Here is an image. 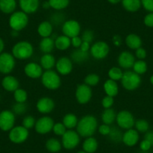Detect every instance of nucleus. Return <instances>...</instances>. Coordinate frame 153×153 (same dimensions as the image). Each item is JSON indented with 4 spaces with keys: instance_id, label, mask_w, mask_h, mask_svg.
<instances>
[{
    "instance_id": "a211bd4d",
    "label": "nucleus",
    "mask_w": 153,
    "mask_h": 153,
    "mask_svg": "<svg viewBox=\"0 0 153 153\" xmlns=\"http://www.w3.org/2000/svg\"><path fill=\"white\" fill-rule=\"evenodd\" d=\"M139 139V132L136 129L131 128L128 130H126V131L123 133L122 142L127 146L132 147L134 146L137 143Z\"/></svg>"
},
{
    "instance_id": "79ce46f5",
    "label": "nucleus",
    "mask_w": 153,
    "mask_h": 153,
    "mask_svg": "<svg viewBox=\"0 0 153 153\" xmlns=\"http://www.w3.org/2000/svg\"><path fill=\"white\" fill-rule=\"evenodd\" d=\"M26 110H27V105L26 104V103L16 102V104L13 105L12 112L15 115L20 116V115L24 114L26 112Z\"/></svg>"
},
{
    "instance_id": "bb28decb",
    "label": "nucleus",
    "mask_w": 153,
    "mask_h": 153,
    "mask_svg": "<svg viewBox=\"0 0 153 153\" xmlns=\"http://www.w3.org/2000/svg\"><path fill=\"white\" fill-rule=\"evenodd\" d=\"M98 147V143L93 137H86L83 143V150L86 153H95Z\"/></svg>"
},
{
    "instance_id": "de8ad7c7",
    "label": "nucleus",
    "mask_w": 153,
    "mask_h": 153,
    "mask_svg": "<svg viewBox=\"0 0 153 153\" xmlns=\"http://www.w3.org/2000/svg\"><path fill=\"white\" fill-rule=\"evenodd\" d=\"M113 103H114L113 97L109 96V95H106V96L102 99V101H101V104H102L103 107H104V109L111 108Z\"/></svg>"
},
{
    "instance_id": "e433bc0d",
    "label": "nucleus",
    "mask_w": 153,
    "mask_h": 153,
    "mask_svg": "<svg viewBox=\"0 0 153 153\" xmlns=\"http://www.w3.org/2000/svg\"><path fill=\"white\" fill-rule=\"evenodd\" d=\"M132 68H133L134 71L137 74H143L147 71V64L143 60L138 59L137 61H135Z\"/></svg>"
},
{
    "instance_id": "dca6fc26",
    "label": "nucleus",
    "mask_w": 153,
    "mask_h": 153,
    "mask_svg": "<svg viewBox=\"0 0 153 153\" xmlns=\"http://www.w3.org/2000/svg\"><path fill=\"white\" fill-rule=\"evenodd\" d=\"M55 103L52 98L49 97H43L38 100L36 104V108L39 113L42 114H48L53 110Z\"/></svg>"
},
{
    "instance_id": "f03ea898",
    "label": "nucleus",
    "mask_w": 153,
    "mask_h": 153,
    "mask_svg": "<svg viewBox=\"0 0 153 153\" xmlns=\"http://www.w3.org/2000/svg\"><path fill=\"white\" fill-rule=\"evenodd\" d=\"M34 53L32 44L26 41L17 42L12 48V55L17 59L26 60L30 58Z\"/></svg>"
},
{
    "instance_id": "5701e85b",
    "label": "nucleus",
    "mask_w": 153,
    "mask_h": 153,
    "mask_svg": "<svg viewBox=\"0 0 153 153\" xmlns=\"http://www.w3.org/2000/svg\"><path fill=\"white\" fill-rule=\"evenodd\" d=\"M55 48V40L51 37L43 38L39 43V49L45 53H51Z\"/></svg>"
},
{
    "instance_id": "49530a36",
    "label": "nucleus",
    "mask_w": 153,
    "mask_h": 153,
    "mask_svg": "<svg viewBox=\"0 0 153 153\" xmlns=\"http://www.w3.org/2000/svg\"><path fill=\"white\" fill-rule=\"evenodd\" d=\"M94 38H95L94 32L92 30H89V29L85 30L81 35V38L83 42H89V44L93 42Z\"/></svg>"
},
{
    "instance_id": "393cba45",
    "label": "nucleus",
    "mask_w": 153,
    "mask_h": 153,
    "mask_svg": "<svg viewBox=\"0 0 153 153\" xmlns=\"http://www.w3.org/2000/svg\"><path fill=\"white\" fill-rule=\"evenodd\" d=\"M126 44L128 48L136 51L138 48H141V45H142V40H141V38H140L137 35L134 33H131L129 34L128 35H127V37H126Z\"/></svg>"
},
{
    "instance_id": "a19ab883",
    "label": "nucleus",
    "mask_w": 153,
    "mask_h": 153,
    "mask_svg": "<svg viewBox=\"0 0 153 153\" xmlns=\"http://www.w3.org/2000/svg\"><path fill=\"white\" fill-rule=\"evenodd\" d=\"M134 126L136 130L140 133H146L148 131L149 128V123L145 120H138L135 121Z\"/></svg>"
},
{
    "instance_id": "9b49d317",
    "label": "nucleus",
    "mask_w": 153,
    "mask_h": 153,
    "mask_svg": "<svg viewBox=\"0 0 153 153\" xmlns=\"http://www.w3.org/2000/svg\"><path fill=\"white\" fill-rule=\"evenodd\" d=\"M15 114L11 110H5L0 112V129L3 131H9L14 127Z\"/></svg>"
},
{
    "instance_id": "f8f14e48",
    "label": "nucleus",
    "mask_w": 153,
    "mask_h": 153,
    "mask_svg": "<svg viewBox=\"0 0 153 153\" xmlns=\"http://www.w3.org/2000/svg\"><path fill=\"white\" fill-rule=\"evenodd\" d=\"M54 124L55 123L51 117L45 116L37 120L35 125V129L37 133L40 134H46L53 131Z\"/></svg>"
},
{
    "instance_id": "c85d7f7f",
    "label": "nucleus",
    "mask_w": 153,
    "mask_h": 153,
    "mask_svg": "<svg viewBox=\"0 0 153 153\" xmlns=\"http://www.w3.org/2000/svg\"><path fill=\"white\" fill-rule=\"evenodd\" d=\"M17 7L16 0H0V11L4 14H12Z\"/></svg>"
},
{
    "instance_id": "ea45409f",
    "label": "nucleus",
    "mask_w": 153,
    "mask_h": 153,
    "mask_svg": "<svg viewBox=\"0 0 153 153\" xmlns=\"http://www.w3.org/2000/svg\"><path fill=\"white\" fill-rule=\"evenodd\" d=\"M100 81V76L96 74H89L85 77L84 83L91 86H95L98 84Z\"/></svg>"
},
{
    "instance_id": "6ab92c4d",
    "label": "nucleus",
    "mask_w": 153,
    "mask_h": 153,
    "mask_svg": "<svg viewBox=\"0 0 153 153\" xmlns=\"http://www.w3.org/2000/svg\"><path fill=\"white\" fill-rule=\"evenodd\" d=\"M135 62V57L129 51H123L118 56V63L123 68L129 69L133 67Z\"/></svg>"
},
{
    "instance_id": "2f4dec72",
    "label": "nucleus",
    "mask_w": 153,
    "mask_h": 153,
    "mask_svg": "<svg viewBox=\"0 0 153 153\" xmlns=\"http://www.w3.org/2000/svg\"><path fill=\"white\" fill-rule=\"evenodd\" d=\"M117 119V113L112 108L105 109L101 114V120L104 124L112 125Z\"/></svg>"
},
{
    "instance_id": "412c9836",
    "label": "nucleus",
    "mask_w": 153,
    "mask_h": 153,
    "mask_svg": "<svg viewBox=\"0 0 153 153\" xmlns=\"http://www.w3.org/2000/svg\"><path fill=\"white\" fill-rule=\"evenodd\" d=\"M2 86L5 90L8 92H14L17 89H19L20 83H19L18 80L14 76L7 75L2 79Z\"/></svg>"
},
{
    "instance_id": "37998d69",
    "label": "nucleus",
    "mask_w": 153,
    "mask_h": 153,
    "mask_svg": "<svg viewBox=\"0 0 153 153\" xmlns=\"http://www.w3.org/2000/svg\"><path fill=\"white\" fill-rule=\"evenodd\" d=\"M65 17L62 13H55L53 14L51 17V23L52 25L59 26V25L63 24L65 22Z\"/></svg>"
},
{
    "instance_id": "4d7b16f0",
    "label": "nucleus",
    "mask_w": 153,
    "mask_h": 153,
    "mask_svg": "<svg viewBox=\"0 0 153 153\" xmlns=\"http://www.w3.org/2000/svg\"><path fill=\"white\" fill-rule=\"evenodd\" d=\"M90 44L89 42H83L81 46H80V49L82 50L83 51H85V52H89V51L90 50Z\"/></svg>"
},
{
    "instance_id": "4be33fe9",
    "label": "nucleus",
    "mask_w": 153,
    "mask_h": 153,
    "mask_svg": "<svg viewBox=\"0 0 153 153\" xmlns=\"http://www.w3.org/2000/svg\"><path fill=\"white\" fill-rule=\"evenodd\" d=\"M71 60L75 63H80L85 62L89 59V53L85 52L80 50V48H76V50L72 51L70 56Z\"/></svg>"
},
{
    "instance_id": "052dcab7",
    "label": "nucleus",
    "mask_w": 153,
    "mask_h": 153,
    "mask_svg": "<svg viewBox=\"0 0 153 153\" xmlns=\"http://www.w3.org/2000/svg\"><path fill=\"white\" fill-rule=\"evenodd\" d=\"M107 1L111 4H117L120 2H121L122 0H107Z\"/></svg>"
},
{
    "instance_id": "72a5a7b5",
    "label": "nucleus",
    "mask_w": 153,
    "mask_h": 153,
    "mask_svg": "<svg viewBox=\"0 0 153 153\" xmlns=\"http://www.w3.org/2000/svg\"><path fill=\"white\" fill-rule=\"evenodd\" d=\"M62 123L67 129H73L76 127V125L78 123V119L76 115L73 113H68L63 117Z\"/></svg>"
},
{
    "instance_id": "9d476101",
    "label": "nucleus",
    "mask_w": 153,
    "mask_h": 153,
    "mask_svg": "<svg viewBox=\"0 0 153 153\" xmlns=\"http://www.w3.org/2000/svg\"><path fill=\"white\" fill-rule=\"evenodd\" d=\"M15 59L12 53L2 52L0 53V73L8 74L15 67Z\"/></svg>"
},
{
    "instance_id": "b1692460",
    "label": "nucleus",
    "mask_w": 153,
    "mask_h": 153,
    "mask_svg": "<svg viewBox=\"0 0 153 153\" xmlns=\"http://www.w3.org/2000/svg\"><path fill=\"white\" fill-rule=\"evenodd\" d=\"M104 90L107 95L113 97V98L117 96L119 92V86L117 81H114L110 79L106 80L104 83Z\"/></svg>"
},
{
    "instance_id": "f704fd0d",
    "label": "nucleus",
    "mask_w": 153,
    "mask_h": 153,
    "mask_svg": "<svg viewBox=\"0 0 153 153\" xmlns=\"http://www.w3.org/2000/svg\"><path fill=\"white\" fill-rule=\"evenodd\" d=\"M123 134L122 133V131L118 128L113 126L110 128V131L108 136L110 140L118 143L122 142V140H123Z\"/></svg>"
},
{
    "instance_id": "6e6d98bb",
    "label": "nucleus",
    "mask_w": 153,
    "mask_h": 153,
    "mask_svg": "<svg viewBox=\"0 0 153 153\" xmlns=\"http://www.w3.org/2000/svg\"><path fill=\"white\" fill-rule=\"evenodd\" d=\"M144 139L148 140L149 142L151 143V145L153 146V131H150L146 132V134L144 136Z\"/></svg>"
},
{
    "instance_id": "a18cd8bd",
    "label": "nucleus",
    "mask_w": 153,
    "mask_h": 153,
    "mask_svg": "<svg viewBox=\"0 0 153 153\" xmlns=\"http://www.w3.org/2000/svg\"><path fill=\"white\" fill-rule=\"evenodd\" d=\"M67 131V128L64 126L62 123H56L54 124L53 128V131L57 136H62L65 131Z\"/></svg>"
},
{
    "instance_id": "680f3d73",
    "label": "nucleus",
    "mask_w": 153,
    "mask_h": 153,
    "mask_svg": "<svg viewBox=\"0 0 153 153\" xmlns=\"http://www.w3.org/2000/svg\"><path fill=\"white\" fill-rule=\"evenodd\" d=\"M18 33L19 32H17V31H15V30H11V34H12V36L14 37H17V35H18Z\"/></svg>"
},
{
    "instance_id": "473e14b6",
    "label": "nucleus",
    "mask_w": 153,
    "mask_h": 153,
    "mask_svg": "<svg viewBox=\"0 0 153 153\" xmlns=\"http://www.w3.org/2000/svg\"><path fill=\"white\" fill-rule=\"evenodd\" d=\"M122 5L126 11L129 12H136L140 8V0H122Z\"/></svg>"
},
{
    "instance_id": "c9c22d12",
    "label": "nucleus",
    "mask_w": 153,
    "mask_h": 153,
    "mask_svg": "<svg viewBox=\"0 0 153 153\" xmlns=\"http://www.w3.org/2000/svg\"><path fill=\"white\" fill-rule=\"evenodd\" d=\"M51 8H53L55 10L65 9L69 5V0H48Z\"/></svg>"
},
{
    "instance_id": "6e6552de",
    "label": "nucleus",
    "mask_w": 153,
    "mask_h": 153,
    "mask_svg": "<svg viewBox=\"0 0 153 153\" xmlns=\"http://www.w3.org/2000/svg\"><path fill=\"white\" fill-rule=\"evenodd\" d=\"M29 132L28 129L23 126H14L12 129L9 131L8 138L13 143L20 144L24 143L28 139Z\"/></svg>"
},
{
    "instance_id": "423d86ee",
    "label": "nucleus",
    "mask_w": 153,
    "mask_h": 153,
    "mask_svg": "<svg viewBox=\"0 0 153 153\" xmlns=\"http://www.w3.org/2000/svg\"><path fill=\"white\" fill-rule=\"evenodd\" d=\"M62 145L67 150L76 148L80 143V136L79 134L72 129H68L62 136Z\"/></svg>"
},
{
    "instance_id": "f3484780",
    "label": "nucleus",
    "mask_w": 153,
    "mask_h": 153,
    "mask_svg": "<svg viewBox=\"0 0 153 153\" xmlns=\"http://www.w3.org/2000/svg\"><path fill=\"white\" fill-rule=\"evenodd\" d=\"M24 73L29 78L38 79L42 77L43 68L41 65L36 62H29L24 68Z\"/></svg>"
},
{
    "instance_id": "2eb2a0df",
    "label": "nucleus",
    "mask_w": 153,
    "mask_h": 153,
    "mask_svg": "<svg viewBox=\"0 0 153 153\" xmlns=\"http://www.w3.org/2000/svg\"><path fill=\"white\" fill-rule=\"evenodd\" d=\"M56 68L57 72L62 75H68L72 71L73 63L70 58L62 56L56 62Z\"/></svg>"
},
{
    "instance_id": "5fc2aeb1",
    "label": "nucleus",
    "mask_w": 153,
    "mask_h": 153,
    "mask_svg": "<svg viewBox=\"0 0 153 153\" xmlns=\"http://www.w3.org/2000/svg\"><path fill=\"white\" fill-rule=\"evenodd\" d=\"M152 146L151 145V143H150L148 140H146L145 139H144L143 140L141 141L140 143V149L143 152L149 151V150L151 149Z\"/></svg>"
},
{
    "instance_id": "c03bdc74",
    "label": "nucleus",
    "mask_w": 153,
    "mask_h": 153,
    "mask_svg": "<svg viewBox=\"0 0 153 153\" xmlns=\"http://www.w3.org/2000/svg\"><path fill=\"white\" fill-rule=\"evenodd\" d=\"M35 123H36V120L32 116H26L23 118V122H22V126L24 128H26V129H31L33 127H35Z\"/></svg>"
},
{
    "instance_id": "603ef678",
    "label": "nucleus",
    "mask_w": 153,
    "mask_h": 153,
    "mask_svg": "<svg viewBox=\"0 0 153 153\" xmlns=\"http://www.w3.org/2000/svg\"><path fill=\"white\" fill-rule=\"evenodd\" d=\"M144 24L148 27H153V12H150L144 17Z\"/></svg>"
},
{
    "instance_id": "a878e982",
    "label": "nucleus",
    "mask_w": 153,
    "mask_h": 153,
    "mask_svg": "<svg viewBox=\"0 0 153 153\" xmlns=\"http://www.w3.org/2000/svg\"><path fill=\"white\" fill-rule=\"evenodd\" d=\"M38 33L42 38L51 37L53 34V25L50 21H43L38 25Z\"/></svg>"
},
{
    "instance_id": "c756f323",
    "label": "nucleus",
    "mask_w": 153,
    "mask_h": 153,
    "mask_svg": "<svg viewBox=\"0 0 153 153\" xmlns=\"http://www.w3.org/2000/svg\"><path fill=\"white\" fill-rule=\"evenodd\" d=\"M71 45V38L65 35L57 36L55 39V48L59 51H65L70 48Z\"/></svg>"
},
{
    "instance_id": "7c9ffc66",
    "label": "nucleus",
    "mask_w": 153,
    "mask_h": 153,
    "mask_svg": "<svg viewBox=\"0 0 153 153\" xmlns=\"http://www.w3.org/2000/svg\"><path fill=\"white\" fill-rule=\"evenodd\" d=\"M62 143L56 138H50L45 143V148L51 153L59 152L62 149Z\"/></svg>"
},
{
    "instance_id": "7ed1b4c3",
    "label": "nucleus",
    "mask_w": 153,
    "mask_h": 153,
    "mask_svg": "<svg viewBox=\"0 0 153 153\" xmlns=\"http://www.w3.org/2000/svg\"><path fill=\"white\" fill-rule=\"evenodd\" d=\"M41 78L43 86L50 90H56L61 86V78L58 72L52 69L43 72Z\"/></svg>"
},
{
    "instance_id": "ddd939ff",
    "label": "nucleus",
    "mask_w": 153,
    "mask_h": 153,
    "mask_svg": "<svg viewBox=\"0 0 153 153\" xmlns=\"http://www.w3.org/2000/svg\"><path fill=\"white\" fill-rule=\"evenodd\" d=\"M92 96V89L89 86L83 83L77 86L75 92V97L80 104H86L91 100Z\"/></svg>"
},
{
    "instance_id": "39448f33",
    "label": "nucleus",
    "mask_w": 153,
    "mask_h": 153,
    "mask_svg": "<svg viewBox=\"0 0 153 153\" xmlns=\"http://www.w3.org/2000/svg\"><path fill=\"white\" fill-rule=\"evenodd\" d=\"M8 23L12 30L20 32L27 26L29 23V17L27 14L22 11H14L9 17Z\"/></svg>"
},
{
    "instance_id": "13d9d810",
    "label": "nucleus",
    "mask_w": 153,
    "mask_h": 153,
    "mask_svg": "<svg viewBox=\"0 0 153 153\" xmlns=\"http://www.w3.org/2000/svg\"><path fill=\"white\" fill-rule=\"evenodd\" d=\"M5 48V42H4L3 39L0 38V53H2Z\"/></svg>"
},
{
    "instance_id": "20e7f679",
    "label": "nucleus",
    "mask_w": 153,
    "mask_h": 153,
    "mask_svg": "<svg viewBox=\"0 0 153 153\" xmlns=\"http://www.w3.org/2000/svg\"><path fill=\"white\" fill-rule=\"evenodd\" d=\"M121 83L126 90L134 91L140 86L141 77L134 71H126L123 73Z\"/></svg>"
},
{
    "instance_id": "3c124183",
    "label": "nucleus",
    "mask_w": 153,
    "mask_h": 153,
    "mask_svg": "<svg viewBox=\"0 0 153 153\" xmlns=\"http://www.w3.org/2000/svg\"><path fill=\"white\" fill-rule=\"evenodd\" d=\"M71 45L74 48H80L82 43H83V40H82L81 37L75 36L71 38Z\"/></svg>"
},
{
    "instance_id": "4468645a",
    "label": "nucleus",
    "mask_w": 153,
    "mask_h": 153,
    "mask_svg": "<svg viewBox=\"0 0 153 153\" xmlns=\"http://www.w3.org/2000/svg\"><path fill=\"white\" fill-rule=\"evenodd\" d=\"M80 30H81V27H80V23L75 20H66L62 24V27L63 35H66L70 38L75 36H79Z\"/></svg>"
},
{
    "instance_id": "e2e57ef3",
    "label": "nucleus",
    "mask_w": 153,
    "mask_h": 153,
    "mask_svg": "<svg viewBox=\"0 0 153 153\" xmlns=\"http://www.w3.org/2000/svg\"><path fill=\"white\" fill-rule=\"evenodd\" d=\"M150 83L153 85V75H152L151 77H150Z\"/></svg>"
},
{
    "instance_id": "0eeeda50",
    "label": "nucleus",
    "mask_w": 153,
    "mask_h": 153,
    "mask_svg": "<svg viewBox=\"0 0 153 153\" xmlns=\"http://www.w3.org/2000/svg\"><path fill=\"white\" fill-rule=\"evenodd\" d=\"M117 125L122 129L128 130L134 126L135 120L133 114L128 110H121L117 114Z\"/></svg>"
},
{
    "instance_id": "864d4df0",
    "label": "nucleus",
    "mask_w": 153,
    "mask_h": 153,
    "mask_svg": "<svg viewBox=\"0 0 153 153\" xmlns=\"http://www.w3.org/2000/svg\"><path fill=\"white\" fill-rule=\"evenodd\" d=\"M135 55H136L137 58L138 59L143 60L146 57V51L145 49H143V48H140L136 50Z\"/></svg>"
},
{
    "instance_id": "4c0bfd02",
    "label": "nucleus",
    "mask_w": 153,
    "mask_h": 153,
    "mask_svg": "<svg viewBox=\"0 0 153 153\" xmlns=\"http://www.w3.org/2000/svg\"><path fill=\"white\" fill-rule=\"evenodd\" d=\"M124 72H123L121 68L118 67H113L109 70L108 76L110 80H113L114 81L117 80H121L122 77Z\"/></svg>"
},
{
    "instance_id": "58836bf2",
    "label": "nucleus",
    "mask_w": 153,
    "mask_h": 153,
    "mask_svg": "<svg viewBox=\"0 0 153 153\" xmlns=\"http://www.w3.org/2000/svg\"><path fill=\"white\" fill-rule=\"evenodd\" d=\"M14 98L16 102L17 103H26L27 100V92L23 89H17L14 92Z\"/></svg>"
},
{
    "instance_id": "1a4fd4ad",
    "label": "nucleus",
    "mask_w": 153,
    "mask_h": 153,
    "mask_svg": "<svg viewBox=\"0 0 153 153\" xmlns=\"http://www.w3.org/2000/svg\"><path fill=\"white\" fill-rule=\"evenodd\" d=\"M90 55L97 60L105 59L110 52V47L103 41L95 42L90 48Z\"/></svg>"
},
{
    "instance_id": "cd10ccee",
    "label": "nucleus",
    "mask_w": 153,
    "mask_h": 153,
    "mask_svg": "<svg viewBox=\"0 0 153 153\" xmlns=\"http://www.w3.org/2000/svg\"><path fill=\"white\" fill-rule=\"evenodd\" d=\"M56 59L51 53H45L40 60V65L45 70H51L56 66Z\"/></svg>"
},
{
    "instance_id": "8fccbe9b",
    "label": "nucleus",
    "mask_w": 153,
    "mask_h": 153,
    "mask_svg": "<svg viewBox=\"0 0 153 153\" xmlns=\"http://www.w3.org/2000/svg\"><path fill=\"white\" fill-rule=\"evenodd\" d=\"M141 5L146 11L153 12V0H140Z\"/></svg>"
},
{
    "instance_id": "0e129e2a",
    "label": "nucleus",
    "mask_w": 153,
    "mask_h": 153,
    "mask_svg": "<svg viewBox=\"0 0 153 153\" xmlns=\"http://www.w3.org/2000/svg\"><path fill=\"white\" fill-rule=\"evenodd\" d=\"M76 153H86V152H84V151H83H83H79L78 152H76Z\"/></svg>"
},
{
    "instance_id": "bf43d9fd",
    "label": "nucleus",
    "mask_w": 153,
    "mask_h": 153,
    "mask_svg": "<svg viewBox=\"0 0 153 153\" xmlns=\"http://www.w3.org/2000/svg\"><path fill=\"white\" fill-rule=\"evenodd\" d=\"M42 7H43L44 8H45V9H47V8H51V5H50V3L49 2H45L43 4H42Z\"/></svg>"
},
{
    "instance_id": "f257e3e1",
    "label": "nucleus",
    "mask_w": 153,
    "mask_h": 153,
    "mask_svg": "<svg viewBox=\"0 0 153 153\" xmlns=\"http://www.w3.org/2000/svg\"><path fill=\"white\" fill-rule=\"evenodd\" d=\"M98 120L92 115H86L78 120L76 125V132L82 137H92L98 128Z\"/></svg>"
},
{
    "instance_id": "09e8293b",
    "label": "nucleus",
    "mask_w": 153,
    "mask_h": 153,
    "mask_svg": "<svg viewBox=\"0 0 153 153\" xmlns=\"http://www.w3.org/2000/svg\"><path fill=\"white\" fill-rule=\"evenodd\" d=\"M110 127L109 125H106V124H103L101 125V126L98 127V131L101 135H104V136H108V134H110Z\"/></svg>"
},
{
    "instance_id": "aec40b11",
    "label": "nucleus",
    "mask_w": 153,
    "mask_h": 153,
    "mask_svg": "<svg viewBox=\"0 0 153 153\" xmlns=\"http://www.w3.org/2000/svg\"><path fill=\"white\" fill-rule=\"evenodd\" d=\"M22 11L26 14H33L39 8V0H19Z\"/></svg>"
}]
</instances>
